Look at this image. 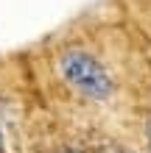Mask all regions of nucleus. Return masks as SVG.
Instances as JSON below:
<instances>
[{
    "label": "nucleus",
    "instance_id": "nucleus-1",
    "mask_svg": "<svg viewBox=\"0 0 151 153\" xmlns=\"http://www.w3.org/2000/svg\"><path fill=\"white\" fill-rule=\"evenodd\" d=\"M59 73L76 92L90 100H106L115 89L112 75L104 70V64L84 50H65L59 56Z\"/></svg>",
    "mask_w": 151,
    "mask_h": 153
},
{
    "label": "nucleus",
    "instance_id": "nucleus-2",
    "mask_svg": "<svg viewBox=\"0 0 151 153\" xmlns=\"http://www.w3.org/2000/svg\"><path fill=\"white\" fill-rule=\"evenodd\" d=\"M0 153H6V139H3V128H0Z\"/></svg>",
    "mask_w": 151,
    "mask_h": 153
},
{
    "label": "nucleus",
    "instance_id": "nucleus-3",
    "mask_svg": "<svg viewBox=\"0 0 151 153\" xmlns=\"http://www.w3.org/2000/svg\"><path fill=\"white\" fill-rule=\"evenodd\" d=\"M146 131H148V145H151V117H148V125H146Z\"/></svg>",
    "mask_w": 151,
    "mask_h": 153
}]
</instances>
